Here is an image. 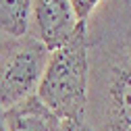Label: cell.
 Returning <instances> with one entry per match:
<instances>
[{
  "label": "cell",
  "instance_id": "6da1fadb",
  "mask_svg": "<svg viewBox=\"0 0 131 131\" xmlns=\"http://www.w3.org/2000/svg\"><path fill=\"white\" fill-rule=\"evenodd\" d=\"M92 131H131V2L102 0L85 21Z\"/></svg>",
  "mask_w": 131,
  "mask_h": 131
},
{
  "label": "cell",
  "instance_id": "7a4b0ae2",
  "mask_svg": "<svg viewBox=\"0 0 131 131\" xmlns=\"http://www.w3.org/2000/svg\"><path fill=\"white\" fill-rule=\"evenodd\" d=\"M88 77L85 23H79L73 38L50 52L36 96L62 121H85Z\"/></svg>",
  "mask_w": 131,
  "mask_h": 131
},
{
  "label": "cell",
  "instance_id": "3957f363",
  "mask_svg": "<svg viewBox=\"0 0 131 131\" xmlns=\"http://www.w3.org/2000/svg\"><path fill=\"white\" fill-rule=\"evenodd\" d=\"M50 52L36 38H0V110L36 96Z\"/></svg>",
  "mask_w": 131,
  "mask_h": 131
},
{
  "label": "cell",
  "instance_id": "277c9868",
  "mask_svg": "<svg viewBox=\"0 0 131 131\" xmlns=\"http://www.w3.org/2000/svg\"><path fill=\"white\" fill-rule=\"evenodd\" d=\"M79 21L69 0H31V15H29V31L31 38L46 46L48 52L67 44Z\"/></svg>",
  "mask_w": 131,
  "mask_h": 131
},
{
  "label": "cell",
  "instance_id": "5b68a950",
  "mask_svg": "<svg viewBox=\"0 0 131 131\" xmlns=\"http://www.w3.org/2000/svg\"><path fill=\"white\" fill-rule=\"evenodd\" d=\"M6 131H60L62 119L42 104L38 96H29L23 102L2 110Z\"/></svg>",
  "mask_w": 131,
  "mask_h": 131
},
{
  "label": "cell",
  "instance_id": "8992f818",
  "mask_svg": "<svg viewBox=\"0 0 131 131\" xmlns=\"http://www.w3.org/2000/svg\"><path fill=\"white\" fill-rule=\"evenodd\" d=\"M31 0H0V38H21L29 31Z\"/></svg>",
  "mask_w": 131,
  "mask_h": 131
},
{
  "label": "cell",
  "instance_id": "52a82bcc",
  "mask_svg": "<svg viewBox=\"0 0 131 131\" xmlns=\"http://www.w3.org/2000/svg\"><path fill=\"white\" fill-rule=\"evenodd\" d=\"M69 2H71V6H73L75 19H77L79 23H85L102 0H69Z\"/></svg>",
  "mask_w": 131,
  "mask_h": 131
},
{
  "label": "cell",
  "instance_id": "ba28073f",
  "mask_svg": "<svg viewBox=\"0 0 131 131\" xmlns=\"http://www.w3.org/2000/svg\"><path fill=\"white\" fill-rule=\"evenodd\" d=\"M60 131H92L85 121H62Z\"/></svg>",
  "mask_w": 131,
  "mask_h": 131
},
{
  "label": "cell",
  "instance_id": "9c48e42d",
  "mask_svg": "<svg viewBox=\"0 0 131 131\" xmlns=\"http://www.w3.org/2000/svg\"><path fill=\"white\" fill-rule=\"evenodd\" d=\"M0 131H6V127H4V117H2V110H0Z\"/></svg>",
  "mask_w": 131,
  "mask_h": 131
},
{
  "label": "cell",
  "instance_id": "30bf717a",
  "mask_svg": "<svg viewBox=\"0 0 131 131\" xmlns=\"http://www.w3.org/2000/svg\"><path fill=\"white\" fill-rule=\"evenodd\" d=\"M129 2H131V0H129Z\"/></svg>",
  "mask_w": 131,
  "mask_h": 131
}]
</instances>
